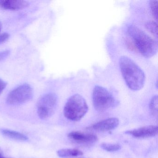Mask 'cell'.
Here are the masks:
<instances>
[{
	"mask_svg": "<svg viewBox=\"0 0 158 158\" xmlns=\"http://www.w3.org/2000/svg\"><path fill=\"white\" fill-rule=\"evenodd\" d=\"M58 102V97L54 93H49L41 97L37 106L40 118L45 119L52 115L56 110Z\"/></svg>",
	"mask_w": 158,
	"mask_h": 158,
	"instance_id": "obj_5",
	"label": "cell"
},
{
	"mask_svg": "<svg viewBox=\"0 0 158 158\" xmlns=\"http://www.w3.org/2000/svg\"><path fill=\"white\" fill-rule=\"evenodd\" d=\"M10 54V51H5L0 52V61L2 60L6 59Z\"/></svg>",
	"mask_w": 158,
	"mask_h": 158,
	"instance_id": "obj_18",
	"label": "cell"
},
{
	"mask_svg": "<svg viewBox=\"0 0 158 158\" xmlns=\"http://www.w3.org/2000/svg\"><path fill=\"white\" fill-rule=\"evenodd\" d=\"M10 37V35L8 33H3L2 35H0V44L8 40Z\"/></svg>",
	"mask_w": 158,
	"mask_h": 158,
	"instance_id": "obj_17",
	"label": "cell"
},
{
	"mask_svg": "<svg viewBox=\"0 0 158 158\" xmlns=\"http://www.w3.org/2000/svg\"><path fill=\"white\" fill-rule=\"evenodd\" d=\"M0 158H3V157H2V156H1V157H0Z\"/></svg>",
	"mask_w": 158,
	"mask_h": 158,
	"instance_id": "obj_21",
	"label": "cell"
},
{
	"mask_svg": "<svg viewBox=\"0 0 158 158\" xmlns=\"http://www.w3.org/2000/svg\"><path fill=\"white\" fill-rule=\"evenodd\" d=\"M1 152H0V157H1Z\"/></svg>",
	"mask_w": 158,
	"mask_h": 158,
	"instance_id": "obj_22",
	"label": "cell"
},
{
	"mask_svg": "<svg viewBox=\"0 0 158 158\" xmlns=\"http://www.w3.org/2000/svg\"><path fill=\"white\" fill-rule=\"evenodd\" d=\"M29 2L21 0H0V7L6 10H22L28 7Z\"/></svg>",
	"mask_w": 158,
	"mask_h": 158,
	"instance_id": "obj_10",
	"label": "cell"
},
{
	"mask_svg": "<svg viewBox=\"0 0 158 158\" xmlns=\"http://www.w3.org/2000/svg\"><path fill=\"white\" fill-rule=\"evenodd\" d=\"M119 63L122 76L127 86L134 91L142 89L146 81V76L142 69L127 56L120 57Z\"/></svg>",
	"mask_w": 158,
	"mask_h": 158,
	"instance_id": "obj_1",
	"label": "cell"
},
{
	"mask_svg": "<svg viewBox=\"0 0 158 158\" xmlns=\"http://www.w3.org/2000/svg\"><path fill=\"white\" fill-rule=\"evenodd\" d=\"M33 96V89L29 85L25 84L15 89L10 92L6 101L9 105H21L30 100Z\"/></svg>",
	"mask_w": 158,
	"mask_h": 158,
	"instance_id": "obj_6",
	"label": "cell"
},
{
	"mask_svg": "<svg viewBox=\"0 0 158 158\" xmlns=\"http://www.w3.org/2000/svg\"><path fill=\"white\" fill-rule=\"evenodd\" d=\"M127 32L142 56L150 58L156 54L158 50L157 42L145 32L134 25L128 27Z\"/></svg>",
	"mask_w": 158,
	"mask_h": 158,
	"instance_id": "obj_2",
	"label": "cell"
},
{
	"mask_svg": "<svg viewBox=\"0 0 158 158\" xmlns=\"http://www.w3.org/2000/svg\"><path fill=\"white\" fill-rule=\"evenodd\" d=\"M158 1L157 0L150 1L149 3L151 14L152 15L153 18L156 20H157L158 18Z\"/></svg>",
	"mask_w": 158,
	"mask_h": 158,
	"instance_id": "obj_15",
	"label": "cell"
},
{
	"mask_svg": "<svg viewBox=\"0 0 158 158\" xmlns=\"http://www.w3.org/2000/svg\"><path fill=\"white\" fill-rule=\"evenodd\" d=\"M69 139L79 143H92L98 140V138L96 135L91 134H86L78 131H73L69 133Z\"/></svg>",
	"mask_w": 158,
	"mask_h": 158,
	"instance_id": "obj_9",
	"label": "cell"
},
{
	"mask_svg": "<svg viewBox=\"0 0 158 158\" xmlns=\"http://www.w3.org/2000/svg\"><path fill=\"white\" fill-rule=\"evenodd\" d=\"M7 85V83L5 81L0 79V94H1L2 92L5 89Z\"/></svg>",
	"mask_w": 158,
	"mask_h": 158,
	"instance_id": "obj_19",
	"label": "cell"
},
{
	"mask_svg": "<svg viewBox=\"0 0 158 158\" xmlns=\"http://www.w3.org/2000/svg\"><path fill=\"white\" fill-rule=\"evenodd\" d=\"M101 147L106 151L113 152L117 151L121 149V146L118 144H111V143H102Z\"/></svg>",
	"mask_w": 158,
	"mask_h": 158,
	"instance_id": "obj_14",
	"label": "cell"
},
{
	"mask_svg": "<svg viewBox=\"0 0 158 158\" xmlns=\"http://www.w3.org/2000/svg\"><path fill=\"white\" fill-rule=\"evenodd\" d=\"M149 109L151 113L154 117H158V98L157 95L152 98L149 103Z\"/></svg>",
	"mask_w": 158,
	"mask_h": 158,
	"instance_id": "obj_13",
	"label": "cell"
},
{
	"mask_svg": "<svg viewBox=\"0 0 158 158\" xmlns=\"http://www.w3.org/2000/svg\"><path fill=\"white\" fill-rule=\"evenodd\" d=\"M92 100L94 108L100 112L114 108L119 102L108 89L98 85L93 89Z\"/></svg>",
	"mask_w": 158,
	"mask_h": 158,
	"instance_id": "obj_4",
	"label": "cell"
},
{
	"mask_svg": "<svg viewBox=\"0 0 158 158\" xmlns=\"http://www.w3.org/2000/svg\"><path fill=\"white\" fill-rule=\"evenodd\" d=\"M158 133V127L153 125L147 126L125 132L127 135L139 139L153 137L157 135Z\"/></svg>",
	"mask_w": 158,
	"mask_h": 158,
	"instance_id": "obj_7",
	"label": "cell"
},
{
	"mask_svg": "<svg viewBox=\"0 0 158 158\" xmlns=\"http://www.w3.org/2000/svg\"><path fill=\"white\" fill-rule=\"evenodd\" d=\"M57 154L61 158H67L81 156L83 155V152L77 149H62L58 151Z\"/></svg>",
	"mask_w": 158,
	"mask_h": 158,
	"instance_id": "obj_12",
	"label": "cell"
},
{
	"mask_svg": "<svg viewBox=\"0 0 158 158\" xmlns=\"http://www.w3.org/2000/svg\"><path fill=\"white\" fill-rule=\"evenodd\" d=\"M88 110V106L85 99L76 94L71 96L66 102L64 114L68 120L78 121L85 115Z\"/></svg>",
	"mask_w": 158,
	"mask_h": 158,
	"instance_id": "obj_3",
	"label": "cell"
},
{
	"mask_svg": "<svg viewBox=\"0 0 158 158\" xmlns=\"http://www.w3.org/2000/svg\"><path fill=\"white\" fill-rule=\"evenodd\" d=\"M2 133L7 137L19 141H26L28 139V137L25 135L20 132L10 129H2Z\"/></svg>",
	"mask_w": 158,
	"mask_h": 158,
	"instance_id": "obj_11",
	"label": "cell"
},
{
	"mask_svg": "<svg viewBox=\"0 0 158 158\" xmlns=\"http://www.w3.org/2000/svg\"><path fill=\"white\" fill-rule=\"evenodd\" d=\"M2 28V25L1 23H0V31H1V30Z\"/></svg>",
	"mask_w": 158,
	"mask_h": 158,
	"instance_id": "obj_20",
	"label": "cell"
},
{
	"mask_svg": "<svg viewBox=\"0 0 158 158\" xmlns=\"http://www.w3.org/2000/svg\"><path fill=\"white\" fill-rule=\"evenodd\" d=\"M119 124V119L112 117L98 122L94 124L90 128L98 132H105L113 130L118 126Z\"/></svg>",
	"mask_w": 158,
	"mask_h": 158,
	"instance_id": "obj_8",
	"label": "cell"
},
{
	"mask_svg": "<svg viewBox=\"0 0 158 158\" xmlns=\"http://www.w3.org/2000/svg\"><path fill=\"white\" fill-rule=\"evenodd\" d=\"M145 27L148 31H149L152 34L154 35L157 36V24L156 22L153 21H150L147 22L145 25Z\"/></svg>",
	"mask_w": 158,
	"mask_h": 158,
	"instance_id": "obj_16",
	"label": "cell"
}]
</instances>
